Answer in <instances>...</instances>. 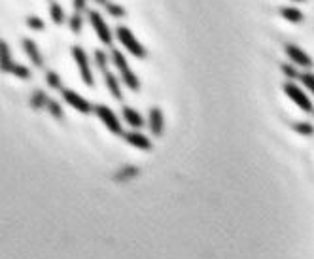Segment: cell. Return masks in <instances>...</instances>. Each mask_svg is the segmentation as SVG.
Here are the masks:
<instances>
[{"instance_id": "1", "label": "cell", "mask_w": 314, "mask_h": 259, "mask_svg": "<svg viewBox=\"0 0 314 259\" xmlns=\"http://www.w3.org/2000/svg\"><path fill=\"white\" fill-rule=\"evenodd\" d=\"M112 63H114V66L119 70V74H121L123 84H125L129 89H133V91H138V89H140V80L136 78V74L131 70V66L127 65V59L123 57V53H121L119 49H112Z\"/></svg>"}, {"instance_id": "2", "label": "cell", "mask_w": 314, "mask_h": 259, "mask_svg": "<svg viewBox=\"0 0 314 259\" xmlns=\"http://www.w3.org/2000/svg\"><path fill=\"white\" fill-rule=\"evenodd\" d=\"M115 36H117V40L121 42L123 47H127V51L131 55H135L136 59H144L146 57V49H144V45L136 38H135V34L131 32V29L127 27H117L115 29Z\"/></svg>"}, {"instance_id": "3", "label": "cell", "mask_w": 314, "mask_h": 259, "mask_svg": "<svg viewBox=\"0 0 314 259\" xmlns=\"http://www.w3.org/2000/svg\"><path fill=\"white\" fill-rule=\"evenodd\" d=\"M284 93L288 95V99L295 102L305 114H314L313 101L309 99V95H307L299 86H295L293 82H288V84H284Z\"/></svg>"}, {"instance_id": "4", "label": "cell", "mask_w": 314, "mask_h": 259, "mask_svg": "<svg viewBox=\"0 0 314 259\" xmlns=\"http://www.w3.org/2000/svg\"><path fill=\"white\" fill-rule=\"evenodd\" d=\"M93 112L97 114V117L104 123V127L112 134H123V125H121L119 117L112 112V108H108L104 104H97V106H93Z\"/></svg>"}, {"instance_id": "5", "label": "cell", "mask_w": 314, "mask_h": 259, "mask_svg": "<svg viewBox=\"0 0 314 259\" xmlns=\"http://www.w3.org/2000/svg\"><path fill=\"white\" fill-rule=\"evenodd\" d=\"M72 57L78 65V70H80V76L84 80V84L87 87L95 86V78H93V72H91V65H89V59H87V53L80 47V45H72Z\"/></svg>"}, {"instance_id": "6", "label": "cell", "mask_w": 314, "mask_h": 259, "mask_svg": "<svg viewBox=\"0 0 314 259\" xmlns=\"http://www.w3.org/2000/svg\"><path fill=\"white\" fill-rule=\"evenodd\" d=\"M87 17H89V21H91V25H93V29L97 32L100 42L104 43V45H112V30L106 25V21L102 19V15L99 12H95V10H89Z\"/></svg>"}, {"instance_id": "7", "label": "cell", "mask_w": 314, "mask_h": 259, "mask_svg": "<svg viewBox=\"0 0 314 259\" xmlns=\"http://www.w3.org/2000/svg\"><path fill=\"white\" fill-rule=\"evenodd\" d=\"M61 95H63L65 102L70 104L74 110H78V112H82V114L93 112V106H91L82 95H78L76 91H72V89H61Z\"/></svg>"}, {"instance_id": "8", "label": "cell", "mask_w": 314, "mask_h": 259, "mask_svg": "<svg viewBox=\"0 0 314 259\" xmlns=\"http://www.w3.org/2000/svg\"><path fill=\"white\" fill-rule=\"evenodd\" d=\"M286 55L290 57L292 65L301 66V68H311V66L314 65L313 59L309 57V53H305L301 47L293 45V43H288V45H286Z\"/></svg>"}, {"instance_id": "9", "label": "cell", "mask_w": 314, "mask_h": 259, "mask_svg": "<svg viewBox=\"0 0 314 259\" xmlns=\"http://www.w3.org/2000/svg\"><path fill=\"white\" fill-rule=\"evenodd\" d=\"M123 138H125L131 146L138 148V150H144V151H150V150H152V140H150L148 136H144L142 132H136V130L123 132Z\"/></svg>"}, {"instance_id": "10", "label": "cell", "mask_w": 314, "mask_h": 259, "mask_svg": "<svg viewBox=\"0 0 314 259\" xmlns=\"http://www.w3.org/2000/svg\"><path fill=\"white\" fill-rule=\"evenodd\" d=\"M150 130L154 136H161L163 134V127H165V119H163V112L159 108H152L150 110Z\"/></svg>"}, {"instance_id": "11", "label": "cell", "mask_w": 314, "mask_h": 259, "mask_svg": "<svg viewBox=\"0 0 314 259\" xmlns=\"http://www.w3.org/2000/svg\"><path fill=\"white\" fill-rule=\"evenodd\" d=\"M121 115H123V119L127 121V125H131L133 129H142L144 125H146L142 114H138L135 108L123 106V108H121Z\"/></svg>"}, {"instance_id": "12", "label": "cell", "mask_w": 314, "mask_h": 259, "mask_svg": "<svg viewBox=\"0 0 314 259\" xmlns=\"http://www.w3.org/2000/svg\"><path fill=\"white\" fill-rule=\"evenodd\" d=\"M23 49H25V53L30 57V61L38 66V68H42L44 66V59L42 55H40V49H38V45L32 42V40H29V38H25L23 40Z\"/></svg>"}, {"instance_id": "13", "label": "cell", "mask_w": 314, "mask_h": 259, "mask_svg": "<svg viewBox=\"0 0 314 259\" xmlns=\"http://www.w3.org/2000/svg\"><path fill=\"white\" fill-rule=\"evenodd\" d=\"M104 82H106V87H108V91L112 93V97H114L115 101H121V99H123V93H121L119 82H117V78H115L114 74L112 72L104 74Z\"/></svg>"}, {"instance_id": "14", "label": "cell", "mask_w": 314, "mask_h": 259, "mask_svg": "<svg viewBox=\"0 0 314 259\" xmlns=\"http://www.w3.org/2000/svg\"><path fill=\"white\" fill-rule=\"evenodd\" d=\"M0 53H2V70H4V72H10L15 63L14 59H12V53H10V45L6 42L0 43Z\"/></svg>"}, {"instance_id": "15", "label": "cell", "mask_w": 314, "mask_h": 259, "mask_svg": "<svg viewBox=\"0 0 314 259\" xmlns=\"http://www.w3.org/2000/svg\"><path fill=\"white\" fill-rule=\"evenodd\" d=\"M47 102H49V99H47V95L44 93L42 89H36V91L32 93V99H30L32 108L40 110V108H44V106H47Z\"/></svg>"}, {"instance_id": "16", "label": "cell", "mask_w": 314, "mask_h": 259, "mask_svg": "<svg viewBox=\"0 0 314 259\" xmlns=\"http://www.w3.org/2000/svg\"><path fill=\"white\" fill-rule=\"evenodd\" d=\"M282 17L286 21H292V23H301L303 21V14H301L297 8H282Z\"/></svg>"}, {"instance_id": "17", "label": "cell", "mask_w": 314, "mask_h": 259, "mask_svg": "<svg viewBox=\"0 0 314 259\" xmlns=\"http://www.w3.org/2000/svg\"><path fill=\"white\" fill-rule=\"evenodd\" d=\"M292 127H293L295 132H299L303 136H313L314 134V125L309 123V121H297V123H293Z\"/></svg>"}, {"instance_id": "18", "label": "cell", "mask_w": 314, "mask_h": 259, "mask_svg": "<svg viewBox=\"0 0 314 259\" xmlns=\"http://www.w3.org/2000/svg\"><path fill=\"white\" fill-rule=\"evenodd\" d=\"M49 15H51V19H53V23H65V12H63V8L59 6L57 2H51L49 4Z\"/></svg>"}, {"instance_id": "19", "label": "cell", "mask_w": 314, "mask_h": 259, "mask_svg": "<svg viewBox=\"0 0 314 259\" xmlns=\"http://www.w3.org/2000/svg\"><path fill=\"white\" fill-rule=\"evenodd\" d=\"M45 84L51 87V89H63V82H61L59 74L53 72V70H47V72H45Z\"/></svg>"}, {"instance_id": "20", "label": "cell", "mask_w": 314, "mask_h": 259, "mask_svg": "<svg viewBox=\"0 0 314 259\" xmlns=\"http://www.w3.org/2000/svg\"><path fill=\"white\" fill-rule=\"evenodd\" d=\"M95 63H97V68H99V70H102L104 74L108 72V55H106L104 51H100V49L95 51Z\"/></svg>"}, {"instance_id": "21", "label": "cell", "mask_w": 314, "mask_h": 259, "mask_svg": "<svg viewBox=\"0 0 314 259\" xmlns=\"http://www.w3.org/2000/svg\"><path fill=\"white\" fill-rule=\"evenodd\" d=\"M68 25H70V30L74 34H80L82 32V27H84V19H82V15L80 14H74L68 19Z\"/></svg>"}, {"instance_id": "22", "label": "cell", "mask_w": 314, "mask_h": 259, "mask_svg": "<svg viewBox=\"0 0 314 259\" xmlns=\"http://www.w3.org/2000/svg\"><path fill=\"white\" fill-rule=\"evenodd\" d=\"M10 74H14L17 78H21V80H29L30 78V70L27 66H23V65H19V63H15L14 66H12V70Z\"/></svg>"}, {"instance_id": "23", "label": "cell", "mask_w": 314, "mask_h": 259, "mask_svg": "<svg viewBox=\"0 0 314 259\" xmlns=\"http://www.w3.org/2000/svg\"><path fill=\"white\" fill-rule=\"evenodd\" d=\"M299 82L309 89V93H313L314 95V74L313 72H303L299 76Z\"/></svg>"}, {"instance_id": "24", "label": "cell", "mask_w": 314, "mask_h": 259, "mask_svg": "<svg viewBox=\"0 0 314 259\" xmlns=\"http://www.w3.org/2000/svg\"><path fill=\"white\" fill-rule=\"evenodd\" d=\"M45 108H47V112L53 115V117L63 119V108H61V104H59L57 101H51V99H49V102H47V106H45Z\"/></svg>"}, {"instance_id": "25", "label": "cell", "mask_w": 314, "mask_h": 259, "mask_svg": "<svg viewBox=\"0 0 314 259\" xmlns=\"http://www.w3.org/2000/svg\"><path fill=\"white\" fill-rule=\"evenodd\" d=\"M138 174V169L136 167H123V171L121 173L115 174V180H125V178H133V176H136Z\"/></svg>"}, {"instance_id": "26", "label": "cell", "mask_w": 314, "mask_h": 259, "mask_svg": "<svg viewBox=\"0 0 314 259\" xmlns=\"http://www.w3.org/2000/svg\"><path fill=\"white\" fill-rule=\"evenodd\" d=\"M282 72H284L286 78H292V80H299L301 74L297 72V68L293 66V65H290V63H284L282 65Z\"/></svg>"}, {"instance_id": "27", "label": "cell", "mask_w": 314, "mask_h": 259, "mask_svg": "<svg viewBox=\"0 0 314 259\" xmlns=\"http://www.w3.org/2000/svg\"><path fill=\"white\" fill-rule=\"evenodd\" d=\"M106 12L112 15V17H123V15H125V10H123L121 6L114 4V2H108V4H106Z\"/></svg>"}, {"instance_id": "28", "label": "cell", "mask_w": 314, "mask_h": 259, "mask_svg": "<svg viewBox=\"0 0 314 259\" xmlns=\"http://www.w3.org/2000/svg\"><path fill=\"white\" fill-rule=\"evenodd\" d=\"M27 25H29L30 29H34V30H42L44 29V21L40 19V17H34V15L27 17Z\"/></svg>"}, {"instance_id": "29", "label": "cell", "mask_w": 314, "mask_h": 259, "mask_svg": "<svg viewBox=\"0 0 314 259\" xmlns=\"http://www.w3.org/2000/svg\"><path fill=\"white\" fill-rule=\"evenodd\" d=\"M86 6H87V0H74V10H76V14L84 12Z\"/></svg>"}, {"instance_id": "30", "label": "cell", "mask_w": 314, "mask_h": 259, "mask_svg": "<svg viewBox=\"0 0 314 259\" xmlns=\"http://www.w3.org/2000/svg\"><path fill=\"white\" fill-rule=\"evenodd\" d=\"M95 2H97V4H104V6L108 4V0H95Z\"/></svg>"}, {"instance_id": "31", "label": "cell", "mask_w": 314, "mask_h": 259, "mask_svg": "<svg viewBox=\"0 0 314 259\" xmlns=\"http://www.w3.org/2000/svg\"><path fill=\"white\" fill-rule=\"evenodd\" d=\"M293 2H303V0H293Z\"/></svg>"}]
</instances>
